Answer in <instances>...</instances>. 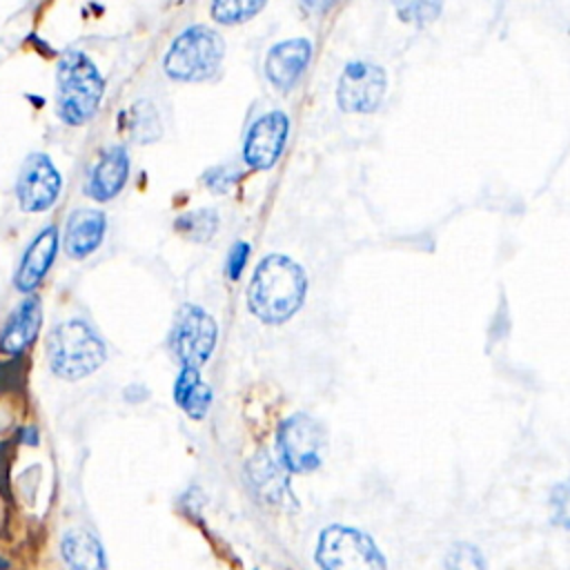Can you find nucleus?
Masks as SVG:
<instances>
[{
  "label": "nucleus",
  "mask_w": 570,
  "mask_h": 570,
  "mask_svg": "<svg viewBox=\"0 0 570 570\" xmlns=\"http://www.w3.org/2000/svg\"><path fill=\"white\" fill-rule=\"evenodd\" d=\"M247 254H249V247L247 243H236L229 252V258H227V274L232 281H236L245 267V261H247Z\"/></svg>",
  "instance_id": "25"
},
{
  "label": "nucleus",
  "mask_w": 570,
  "mask_h": 570,
  "mask_svg": "<svg viewBox=\"0 0 570 570\" xmlns=\"http://www.w3.org/2000/svg\"><path fill=\"white\" fill-rule=\"evenodd\" d=\"M450 570H483L481 554L470 546H454L448 557Z\"/></svg>",
  "instance_id": "24"
},
{
  "label": "nucleus",
  "mask_w": 570,
  "mask_h": 570,
  "mask_svg": "<svg viewBox=\"0 0 570 570\" xmlns=\"http://www.w3.org/2000/svg\"><path fill=\"white\" fill-rule=\"evenodd\" d=\"M105 214L98 209H78L69 216L65 232V252L71 258L89 256L105 236Z\"/></svg>",
  "instance_id": "14"
},
{
  "label": "nucleus",
  "mask_w": 570,
  "mask_h": 570,
  "mask_svg": "<svg viewBox=\"0 0 570 570\" xmlns=\"http://www.w3.org/2000/svg\"><path fill=\"white\" fill-rule=\"evenodd\" d=\"M216 225H218V218L212 209H198V212H189L185 216H180L176 220V227L178 232H183L187 238L191 240H207L212 238V234L216 232Z\"/></svg>",
  "instance_id": "21"
},
{
  "label": "nucleus",
  "mask_w": 570,
  "mask_h": 570,
  "mask_svg": "<svg viewBox=\"0 0 570 570\" xmlns=\"http://www.w3.org/2000/svg\"><path fill=\"white\" fill-rule=\"evenodd\" d=\"M60 194V174L45 154H31L18 176V200L24 212L49 209Z\"/></svg>",
  "instance_id": "9"
},
{
  "label": "nucleus",
  "mask_w": 570,
  "mask_h": 570,
  "mask_svg": "<svg viewBox=\"0 0 570 570\" xmlns=\"http://www.w3.org/2000/svg\"><path fill=\"white\" fill-rule=\"evenodd\" d=\"M58 111L69 125L87 122L102 98V76L82 51H67L58 62Z\"/></svg>",
  "instance_id": "2"
},
{
  "label": "nucleus",
  "mask_w": 570,
  "mask_h": 570,
  "mask_svg": "<svg viewBox=\"0 0 570 570\" xmlns=\"http://www.w3.org/2000/svg\"><path fill=\"white\" fill-rule=\"evenodd\" d=\"M216 343L214 318L196 305H185L171 330V347L185 367H200Z\"/></svg>",
  "instance_id": "7"
},
{
  "label": "nucleus",
  "mask_w": 570,
  "mask_h": 570,
  "mask_svg": "<svg viewBox=\"0 0 570 570\" xmlns=\"http://www.w3.org/2000/svg\"><path fill=\"white\" fill-rule=\"evenodd\" d=\"M174 399H176L178 407L196 421L207 414L209 403H212V390L200 379L198 367H185L178 374V381L174 387Z\"/></svg>",
  "instance_id": "18"
},
{
  "label": "nucleus",
  "mask_w": 570,
  "mask_h": 570,
  "mask_svg": "<svg viewBox=\"0 0 570 570\" xmlns=\"http://www.w3.org/2000/svg\"><path fill=\"white\" fill-rule=\"evenodd\" d=\"M40 318H42L40 298L38 296L24 298L16 307V312L11 314L9 323L0 334V350L4 354H20L24 347H29L40 330Z\"/></svg>",
  "instance_id": "15"
},
{
  "label": "nucleus",
  "mask_w": 570,
  "mask_h": 570,
  "mask_svg": "<svg viewBox=\"0 0 570 570\" xmlns=\"http://www.w3.org/2000/svg\"><path fill=\"white\" fill-rule=\"evenodd\" d=\"M62 559L67 561L69 570H102L105 554L94 534L87 530H69L60 543Z\"/></svg>",
  "instance_id": "16"
},
{
  "label": "nucleus",
  "mask_w": 570,
  "mask_h": 570,
  "mask_svg": "<svg viewBox=\"0 0 570 570\" xmlns=\"http://www.w3.org/2000/svg\"><path fill=\"white\" fill-rule=\"evenodd\" d=\"M105 361V343L100 336L82 321H67L58 325L49 336V365L51 370L67 379L76 381Z\"/></svg>",
  "instance_id": "4"
},
{
  "label": "nucleus",
  "mask_w": 570,
  "mask_h": 570,
  "mask_svg": "<svg viewBox=\"0 0 570 570\" xmlns=\"http://www.w3.org/2000/svg\"><path fill=\"white\" fill-rule=\"evenodd\" d=\"M158 134H160V125H158L154 105H149L147 100L131 105V136L138 138L140 142H149V140H156Z\"/></svg>",
  "instance_id": "22"
},
{
  "label": "nucleus",
  "mask_w": 570,
  "mask_h": 570,
  "mask_svg": "<svg viewBox=\"0 0 570 570\" xmlns=\"http://www.w3.org/2000/svg\"><path fill=\"white\" fill-rule=\"evenodd\" d=\"M7 568H9V563L4 559H0V570H7Z\"/></svg>",
  "instance_id": "28"
},
{
  "label": "nucleus",
  "mask_w": 570,
  "mask_h": 570,
  "mask_svg": "<svg viewBox=\"0 0 570 570\" xmlns=\"http://www.w3.org/2000/svg\"><path fill=\"white\" fill-rule=\"evenodd\" d=\"M325 448V432L318 421L307 414L289 416L276 436L281 463L298 474L312 472L321 465Z\"/></svg>",
  "instance_id": "6"
},
{
  "label": "nucleus",
  "mask_w": 570,
  "mask_h": 570,
  "mask_svg": "<svg viewBox=\"0 0 570 570\" xmlns=\"http://www.w3.org/2000/svg\"><path fill=\"white\" fill-rule=\"evenodd\" d=\"M267 0H212V16L223 24H238L256 16Z\"/></svg>",
  "instance_id": "19"
},
{
  "label": "nucleus",
  "mask_w": 570,
  "mask_h": 570,
  "mask_svg": "<svg viewBox=\"0 0 570 570\" xmlns=\"http://www.w3.org/2000/svg\"><path fill=\"white\" fill-rule=\"evenodd\" d=\"M234 178H236V174L232 171V167H216V169H212V171L205 176L207 185H209L214 191H225V189L234 183Z\"/></svg>",
  "instance_id": "26"
},
{
  "label": "nucleus",
  "mask_w": 570,
  "mask_h": 570,
  "mask_svg": "<svg viewBox=\"0 0 570 570\" xmlns=\"http://www.w3.org/2000/svg\"><path fill=\"white\" fill-rule=\"evenodd\" d=\"M316 563L321 570H385V559L374 541L345 525H330L321 532Z\"/></svg>",
  "instance_id": "5"
},
{
  "label": "nucleus",
  "mask_w": 570,
  "mask_h": 570,
  "mask_svg": "<svg viewBox=\"0 0 570 570\" xmlns=\"http://www.w3.org/2000/svg\"><path fill=\"white\" fill-rule=\"evenodd\" d=\"M307 278L298 263L283 254L261 261L247 289L249 309L265 323L287 321L305 298Z\"/></svg>",
  "instance_id": "1"
},
{
  "label": "nucleus",
  "mask_w": 570,
  "mask_h": 570,
  "mask_svg": "<svg viewBox=\"0 0 570 570\" xmlns=\"http://www.w3.org/2000/svg\"><path fill=\"white\" fill-rule=\"evenodd\" d=\"M287 131L289 120L283 111H269L261 116L247 131L243 147L245 163L254 169H269L285 147Z\"/></svg>",
  "instance_id": "10"
},
{
  "label": "nucleus",
  "mask_w": 570,
  "mask_h": 570,
  "mask_svg": "<svg viewBox=\"0 0 570 570\" xmlns=\"http://www.w3.org/2000/svg\"><path fill=\"white\" fill-rule=\"evenodd\" d=\"M127 174H129V156L125 147L114 145L96 163L87 183V194L94 200H109L122 189V185L127 183Z\"/></svg>",
  "instance_id": "13"
},
{
  "label": "nucleus",
  "mask_w": 570,
  "mask_h": 570,
  "mask_svg": "<svg viewBox=\"0 0 570 570\" xmlns=\"http://www.w3.org/2000/svg\"><path fill=\"white\" fill-rule=\"evenodd\" d=\"M552 505V519L570 530V481L559 483L550 494Z\"/></svg>",
  "instance_id": "23"
},
{
  "label": "nucleus",
  "mask_w": 570,
  "mask_h": 570,
  "mask_svg": "<svg viewBox=\"0 0 570 570\" xmlns=\"http://www.w3.org/2000/svg\"><path fill=\"white\" fill-rule=\"evenodd\" d=\"M56 249H58V229L53 225H49L33 238V243L29 245V249L22 256V263L16 274V287L20 292L27 294L40 285L42 276L47 274V269L53 263Z\"/></svg>",
  "instance_id": "12"
},
{
  "label": "nucleus",
  "mask_w": 570,
  "mask_h": 570,
  "mask_svg": "<svg viewBox=\"0 0 570 570\" xmlns=\"http://www.w3.org/2000/svg\"><path fill=\"white\" fill-rule=\"evenodd\" d=\"M385 94V71L370 62H350L338 80V105L343 111L370 114Z\"/></svg>",
  "instance_id": "8"
},
{
  "label": "nucleus",
  "mask_w": 570,
  "mask_h": 570,
  "mask_svg": "<svg viewBox=\"0 0 570 570\" xmlns=\"http://www.w3.org/2000/svg\"><path fill=\"white\" fill-rule=\"evenodd\" d=\"M223 53L220 36L205 24H194L171 42L163 62L165 73L180 82L207 80L218 71Z\"/></svg>",
  "instance_id": "3"
},
{
  "label": "nucleus",
  "mask_w": 570,
  "mask_h": 570,
  "mask_svg": "<svg viewBox=\"0 0 570 570\" xmlns=\"http://www.w3.org/2000/svg\"><path fill=\"white\" fill-rule=\"evenodd\" d=\"M392 2L399 18L416 27L434 22L441 13V0H392Z\"/></svg>",
  "instance_id": "20"
},
{
  "label": "nucleus",
  "mask_w": 570,
  "mask_h": 570,
  "mask_svg": "<svg viewBox=\"0 0 570 570\" xmlns=\"http://www.w3.org/2000/svg\"><path fill=\"white\" fill-rule=\"evenodd\" d=\"M283 468L285 465L276 463L265 452L256 454L254 461L249 463L252 485L269 503H281L287 497V474Z\"/></svg>",
  "instance_id": "17"
},
{
  "label": "nucleus",
  "mask_w": 570,
  "mask_h": 570,
  "mask_svg": "<svg viewBox=\"0 0 570 570\" xmlns=\"http://www.w3.org/2000/svg\"><path fill=\"white\" fill-rule=\"evenodd\" d=\"M336 0H303V4L307 7V9H312V11H327L332 4H334Z\"/></svg>",
  "instance_id": "27"
},
{
  "label": "nucleus",
  "mask_w": 570,
  "mask_h": 570,
  "mask_svg": "<svg viewBox=\"0 0 570 570\" xmlns=\"http://www.w3.org/2000/svg\"><path fill=\"white\" fill-rule=\"evenodd\" d=\"M309 56H312V45L305 38H292L274 45L265 60L267 80L276 89L287 91L305 71Z\"/></svg>",
  "instance_id": "11"
}]
</instances>
